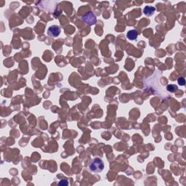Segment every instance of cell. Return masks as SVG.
<instances>
[{
    "instance_id": "7a4b0ae2",
    "label": "cell",
    "mask_w": 186,
    "mask_h": 186,
    "mask_svg": "<svg viewBox=\"0 0 186 186\" xmlns=\"http://www.w3.org/2000/svg\"><path fill=\"white\" fill-rule=\"evenodd\" d=\"M81 20L84 23L88 25V26H92L97 23V18L96 16L95 15V14L92 12H88L87 13H86L85 15L81 17Z\"/></svg>"
},
{
    "instance_id": "52a82bcc",
    "label": "cell",
    "mask_w": 186,
    "mask_h": 186,
    "mask_svg": "<svg viewBox=\"0 0 186 186\" xmlns=\"http://www.w3.org/2000/svg\"><path fill=\"white\" fill-rule=\"evenodd\" d=\"M177 82H178V84H180V86H183V85L185 84V79L183 77H180L177 79Z\"/></svg>"
},
{
    "instance_id": "6da1fadb",
    "label": "cell",
    "mask_w": 186,
    "mask_h": 186,
    "mask_svg": "<svg viewBox=\"0 0 186 186\" xmlns=\"http://www.w3.org/2000/svg\"><path fill=\"white\" fill-rule=\"evenodd\" d=\"M89 169L90 172L94 173H100L104 169L103 161L100 158H95L89 163Z\"/></svg>"
},
{
    "instance_id": "5b68a950",
    "label": "cell",
    "mask_w": 186,
    "mask_h": 186,
    "mask_svg": "<svg viewBox=\"0 0 186 186\" xmlns=\"http://www.w3.org/2000/svg\"><path fill=\"white\" fill-rule=\"evenodd\" d=\"M156 11V8L152 6H145L143 10V13L147 16H152Z\"/></svg>"
},
{
    "instance_id": "8992f818",
    "label": "cell",
    "mask_w": 186,
    "mask_h": 186,
    "mask_svg": "<svg viewBox=\"0 0 186 186\" xmlns=\"http://www.w3.org/2000/svg\"><path fill=\"white\" fill-rule=\"evenodd\" d=\"M177 86L175 84H169L167 86V90L170 92H174L177 90Z\"/></svg>"
},
{
    "instance_id": "ba28073f",
    "label": "cell",
    "mask_w": 186,
    "mask_h": 186,
    "mask_svg": "<svg viewBox=\"0 0 186 186\" xmlns=\"http://www.w3.org/2000/svg\"><path fill=\"white\" fill-rule=\"evenodd\" d=\"M59 185H69V183L67 180H61L58 183Z\"/></svg>"
},
{
    "instance_id": "277c9868",
    "label": "cell",
    "mask_w": 186,
    "mask_h": 186,
    "mask_svg": "<svg viewBox=\"0 0 186 186\" xmlns=\"http://www.w3.org/2000/svg\"><path fill=\"white\" fill-rule=\"evenodd\" d=\"M137 36H138V33L137 31L135 29H132V30L129 31L127 33V38L132 41H135L137 39Z\"/></svg>"
},
{
    "instance_id": "3957f363",
    "label": "cell",
    "mask_w": 186,
    "mask_h": 186,
    "mask_svg": "<svg viewBox=\"0 0 186 186\" xmlns=\"http://www.w3.org/2000/svg\"><path fill=\"white\" fill-rule=\"evenodd\" d=\"M61 29L59 26L57 25H53V26H49L47 30V34L49 37H57L61 34Z\"/></svg>"
}]
</instances>
